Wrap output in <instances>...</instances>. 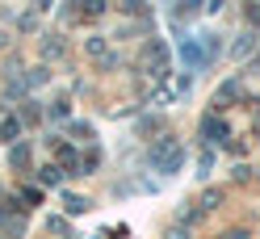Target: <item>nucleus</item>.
Returning a JSON list of instances; mask_svg holds the SVG:
<instances>
[{"label":"nucleus","mask_w":260,"mask_h":239,"mask_svg":"<svg viewBox=\"0 0 260 239\" xmlns=\"http://www.w3.org/2000/svg\"><path fill=\"white\" fill-rule=\"evenodd\" d=\"M59 177H63V168H55V164L42 168V181H46V185H59Z\"/></svg>","instance_id":"8"},{"label":"nucleus","mask_w":260,"mask_h":239,"mask_svg":"<svg viewBox=\"0 0 260 239\" xmlns=\"http://www.w3.org/2000/svg\"><path fill=\"white\" fill-rule=\"evenodd\" d=\"M63 206H68V214H80V210H88V201H84V197H76V193H68V197H63Z\"/></svg>","instance_id":"6"},{"label":"nucleus","mask_w":260,"mask_h":239,"mask_svg":"<svg viewBox=\"0 0 260 239\" xmlns=\"http://www.w3.org/2000/svg\"><path fill=\"white\" fill-rule=\"evenodd\" d=\"M151 164L159 168V172H176L185 164V151H181V143L176 139H159L155 147H151Z\"/></svg>","instance_id":"1"},{"label":"nucleus","mask_w":260,"mask_h":239,"mask_svg":"<svg viewBox=\"0 0 260 239\" xmlns=\"http://www.w3.org/2000/svg\"><path fill=\"white\" fill-rule=\"evenodd\" d=\"M252 46H256V42H252V34H243V38L231 46V55H235V59H239V55H252Z\"/></svg>","instance_id":"5"},{"label":"nucleus","mask_w":260,"mask_h":239,"mask_svg":"<svg viewBox=\"0 0 260 239\" xmlns=\"http://www.w3.org/2000/svg\"><path fill=\"white\" fill-rule=\"evenodd\" d=\"M59 159H63V168H72V172L80 168V159H76V151H72V147H59Z\"/></svg>","instance_id":"7"},{"label":"nucleus","mask_w":260,"mask_h":239,"mask_svg":"<svg viewBox=\"0 0 260 239\" xmlns=\"http://www.w3.org/2000/svg\"><path fill=\"white\" fill-rule=\"evenodd\" d=\"M17 130H21L17 118H5V122H0V139H5V143H13V134H17Z\"/></svg>","instance_id":"4"},{"label":"nucleus","mask_w":260,"mask_h":239,"mask_svg":"<svg viewBox=\"0 0 260 239\" xmlns=\"http://www.w3.org/2000/svg\"><path fill=\"white\" fill-rule=\"evenodd\" d=\"M202 9V0H181V13H198Z\"/></svg>","instance_id":"10"},{"label":"nucleus","mask_w":260,"mask_h":239,"mask_svg":"<svg viewBox=\"0 0 260 239\" xmlns=\"http://www.w3.org/2000/svg\"><path fill=\"white\" fill-rule=\"evenodd\" d=\"M80 5V13H84V17H96V13H105V0H76Z\"/></svg>","instance_id":"3"},{"label":"nucleus","mask_w":260,"mask_h":239,"mask_svg":"<svg viewBox=\"0 0 260 239\" xmlns=\"http://www.w3.org/2000/svg\"><path fill=\"white\" fill-rule=\"evenodd\" d=\"M9 159H13V164H17V168H21V164H25V159H29V147H25V143H17V147H13V155H9Z\"/></svg>","instance_id":"9"},{"label":"nucleus","mask_w":260,"mask_h":239,"mask_svg":"<svg viewBox=\"0 0 260 239\" xmlns=\"http://www.w3.org/2000/svg\"><path fill=\"white\" fill-rule=\"evenodd\" d=\"M202 134H210V139H222V134H226V126H222V118H218V114H210V118L202 122Z\"/></svg>","instance_id":"2"}]
</instances>
